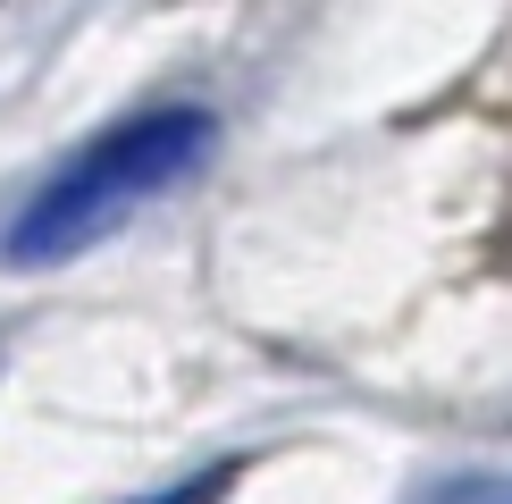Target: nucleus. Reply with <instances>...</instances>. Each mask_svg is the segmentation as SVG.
I'll return each mask as SVG.
<instances>
[{"mask_svg":"<svg viewBox=\"0 0 512 504\" xmlns=\"http://www.w3.org/2000/svg\"><path fill=\"white\" fill-rule=\"evenodd\" d=\"M210 143H219L210 110H185V101L143 110V118H118L110 135H93L26 210H17L9 252L17 261H68V252L101 244L110 227L135 219L143 202H160L177 177H194V168L210 160Z\"/></svg>","mask_w":512,"mask_h":504,"instance_id":"f257e3e1","label":"nucleus"},{"mask_svg":"<svg viewBox=\"0 0 512 504\" xmlns=\"http://www.w3.org/2000/svg\"><path fill=\"white\" fill-rule=\"evenodd\" d=\"M236 471H210V479H185V488H168V496H152V504H219V488Z\"/></svg>","mask_w":512,"mask_h":504,"instance_id":"f03ea898","label":"nucleus"}]
</instances>
